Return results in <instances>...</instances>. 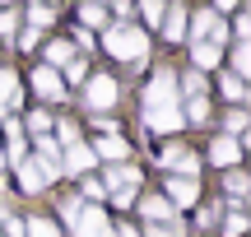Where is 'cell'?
<instances>
[{"label":"cell","instance_id":"obj_18","mask_svg":"<svg viewBox=\"0 0 251 237\" xmlns=\"http://www.w3.org/2000/svg\"><path fill=\"white\" fill-rule=\"evenodd\" d=\"M47 61H51V65H61V70H65V65L75 61V51H70L65 42H47Z\"/></svg>","mask_w":251,"mask_h":237},{"label":"cell","instance_id":"obj_9","mask_svg":"<svg viewBox=\"0 0 251 237\" xmlns=\"http://www.w3.org/2000/svg\"><path fill=\"white\" fill-rule=\"evenodd\" d=\"M209 158H214V163H219V167H233V163H237V158H242V144H237V140H233V135H219V140H214V144H209Z\"/></svg>","mask_w":251,"mask_h":237},{"label":"cell","instance_id":"obj_2","mask_svg":"<svg viewBox=\"0 0 251 237\" xmlns=\"http://www.w3.org/2000/svg\"><path fill=\"white\" fill-rule=\"evenodd\" d=\"M102 47H107L117 61H130V65L149 61V37H144L135 24H112L107 33H102Z\"/></svg>","mask_w":251,"mask_h":237},{"label":"cell","instance_id":"obj_31","mask_svg":"<svg viewBox=\"0 0 251 237\" xmlns=\"http://www.w3.org/2000/svg\"><path fill=\"white\" fill-rule=\"evenodd\" d=\"M19 47H24V51H33V47H37V28H24V33H19Z\"/></svg>","mask_w":251,"mask_h":237},{"label":"cell","instance_id":"obj_12","mask_svg":"<svg viewBox=\"0 0 251 237\" xmlns=\"http://www.w3.org/2000/svg\"><path fill=\"white\" fill-rule=\"evenodd\" d=\"M14 107H19V74L0 70V112H14Z\"/></svg>","mask_w":251,"mask_h":237},{"label":"cell","instance_id":"obj_10","mask_svg":"<svg viewBox=\"0 0 251 237\" xmlns=\"http://www.w3.org/2000/svg\"><path fill=\"white\" fill-rule=\"evenodd\" d=\"M163 163H168L172 167V177H196V154H191V149H181V144H172L168 149V154H163Z\"/></svg>","mask_w":251,"mask_h":237},{"label":"cell","instance_id":"obj_8","mask_svg":"<svg viewBox=\"0 0 251 237\" xmlns=\"http://www.w3.org/2000/svg\"><path fill=\"white\" fill-rule=\"evenodd\" d=\"M33 89L42 93V98H61L65 84H61V74H56L51 65H37V70H33Z\"/></svg>","mask_w":251,"mask_h":237},{"label":"cell","instance_id":"obj_15","mask_svg":"<svg viewBox=\"0 0 251 237\" xmlns=\"http://www.w3.org/2000/svg\"><path fill=\"white\" fill-rule=\"evenodd\" d=\"M140 210H144V219H153V223H168V219H172V205L163 200V195H149Z\"/></svg>","mask_w":251,"mask_h":237},{"label":"cell","instance_id":"obj_23","mask_svg":"<svg viewBox=\"0 0 251 237\" xmlns=\"http://www.w3.org/2000/svg\"><path fill=\"white\" fill-rule=\"evenodd\" d=\"M47 24H51V5H33V9H28V28H37V33H42Z\"/></svg>","mask_w":251,"mask_h":237},{"label":"cell","instance_id":"obj_29","mask_svg":"<svg viewBox=\"0 0 251 237\" xmlns=\"http://www.w3.org/2000/svg\"><path fill=\"white\" fill-rule=\"evenodd\" d=\"M149 237H181V223H177V228H172V223H153Z\"/></svg>","mask_w":251,"mask_h":237},{"label":"cell","instance_id":"obj_37","mask_svg":"<svg viewBox=\"0 0 251 237\" xmlns=\"http://www.w3.org/2000/svg\"><path fill=\"white\" fill-rule=\"evenodd\" d=\"M233 5H237V0H219V9H233Z\"/></svg>","mask_w":251,"mask_h":237},{"label":"cell","instance_id":"obj_1","mask_svg":"<svg viewBox=\"0 0 251 237\" xmlns=\"http://www.w3.org/2000/svg\"><path fill=\"white\" fill-rule=\"evenodd\" d=\"M144 126L158 130V135H168V130L181 126V112H177V74L172 70H158L149 84V93H144Z\"/></svg>","mask_w":251,"mask_h":237},{"label":"cell","instance_id":"obj_19","mask_svg":"<svg viewBox=\"0 0 251 237\" xmlns=\"http://www.w3.org/2000/svg\"><path fill=\"white\" fill-rule=\"evenodd\" d=\"M228 210H233V214H228V219H224L228 237H242V233H247V214H242V205H228Z\"/></svg>","mask_w":251,"mask_h":237},{"label":"cell","instance_id":"obj_13","mask_svg":"<svg viewBox=\"0 0 251 237\" xmlns=\"http://www.w3.org/2000/svg\"><path fill=\"white\" fill-rule=\"evenodd\" d=\"M19 186H24L28 195H37V191H42V186H47L42 167H37V163H28V158H24V163H19Z\"/></svg>","mask_w":251,"mask_h":237},{"label":"cell","instance_id":"obj_36","mask_svg":"<svg viewBox=\"0 0 251 237\" xmlns=\"http://www.w3.org/2000/svg\"><path fill=\"white\" fill-rule=\"evenodd\" d=\"M117 237H140V233H135L130 223H121V228H117Z\"/></svg>","mask_w":251,"mask_h":237},{"label":"cell","instance_id":"obj_34","mask_svg":"<svg viewBox=\"0 0 251 237\" xmlns=\"http://www.w3.org/2000/svg\"><path fill=\"white\" fill-rule=\"evenodd\" d=\"M14 24H19V19H14V14H9V9H0V33H5V37H9V33H14Z\"/></svg>","mask_w":251,"mask_h":237},{"label":"cell","instance_id":"obj_26","mask_svg":"<svg viewBox=\"0 0 251 237\" xmlns=\"http://www.w3.org/2000/svg\"><path fill=\"white\" fill-rule=\"evenodd\" d=\"M224 93H228L233 102H242V98H247V89H242V79H237V74H228V79H224Z\"/></svg>","mask_w":251,"mask_h":237},{"label":"cell","instance_id":"obj_35","mask_svg":"<svg viewBox=\"0 0 251 237\" xmlns=\"http://www.w3.org/2000/svg\"><path fill=\"white\" fill-rule=\"evenodd\" d=\"M65 79H84V61H70V65H65Z\"/></svg>","mask_w":251,"mask_h":237},{"label":"cell","instance_id":"obj_21","mask_svg":"<svg viewBox=\"0 0 251 237\" xmlns=\"http://www.w3.org/2000/svg\"><path fill=\"white\" fill-rule=\"evenodd\" d=\"M5 158H9L14 167L24 163V135H19V126H14V121H9V154H5Z\"/></svg>","mask_w":251,"mask_h":237},{"label":"cell","instance_id":"obj_11","mask_svg":"<svg viewBox=\"0 0 251 237\" xmlns=\"http://www.w3.org/2000/svg\"><path fill=\"white\" fill-rule=\"evenodd\" d=\"M186 24H191V19H186V9H181V5H172L168 14H163V37H168V42H181V37H186Z\"/></svg>","mask_w":251,"mask_h":237},{"label":"cell","instance_id":"obj_39","mask_svg":"<svg viewBox=\"0 0 251 237\" xmlns=\"http://www.w3.org/2000/svg\"><path fill=\"white\" fill-rule=\"evenodd\" d=\"M0 186H5V177H0Z\"/></svg>","mask_w":251,"mask_h":237},{"label":"cell","instance_id":"obj_38","mask_svg":"<svg viewBox=\"0 0 251 237\" xmlns=\"http://www.w3.org/2000/svg\"><path fill=\"white\" fill-rule=\"evenodd\" d=\"M33 5H47V0H33Z\"/></svg>","mask_w":251,"mask_h":237},{"label":"cell","instance_id":"obj_25","mask_svg":"<svg viewBox=\"0 0 251 237\" xmlns=\"http://www.w3.org/2000/svg\"><path fill=\"white\" fill-rule=\"evenodd\" d=\"M186 121H209V102H205V93L186 102Z\"/></svg>","mask_w":251,"mask_h":237},{"label":"cell","instance_id":"obj_16","mask_svg":"<svg viewBox=\"0 0 251 237\" xmlns=\"http://www.w3.org/2000/svg\"><path fill=\"white\" fill-rule=\"evenodd\" d=\"M191 56H196V70H214V65H219V47L214 42H196Z\"/></svg>","mask_w":251,"mask_h":237},{"label":"cell","instance_id":"obj_22","mask_svg":"<svg viewBox=\"0 0 251 237\" xmlns=\"http://www.w3.org/2000/svg\"><path fill=\"white\" fill-rule=\"evenodd\" d=\"M233 70H237V74H251V47H247V42L233 47Z\"/></svg>","mask_w":251,"mask_h":237},{"label":"cell","instance_id":"obj_32","mask_svg":"<svg viewBox=\"0 0 251 237\" xmlns=\"http://www.w3.org/2000/svg\"><path fill=\"white\" fill-rule=\"evenodd\" d=\"M228 191L242 195V191H247V177H242V172H228Z\"/></svg>","mask_w":251,"mask_h":237},{"label":"cell","instance_id":"obj_7","mask_svg":"<svg viewBox=\"0 0 251 237\" xmlns=\"http://www.w3.org/2000/svg\"><path fill=\"white\" fill-rule=\"evenodd\" d=\"M37 158H42L37 167H42V177H47V182H51V177H65V172H61V154H56L51 135H37Z\"/></svg>","mask_w":251,"mask_h":237},{"label":"cell","instance_id":"obj_20","mask_svg":"<svg viewBox=\"0 0 251 237\" xmlns=\"http://www.w3.org/2000/svg\"><path fill=\"white\" fill-rule=\"evenodd\" d=\"M24 237H56V223L51 219H28L24 223Z\"/></svg>","mask_w":251,"mask_h":237},{"label":"cell","instance_id":"obj_14","mask_svg":"<svg viewBox=\"0 0 251 237\" xmlns=\"http://www.w3.org/2000/svg\"><path fill=\"white\" fill-rule=\"evenodd\" d=\"M93 158H112V163H121V158H126V140L121 135H102L98 149H93Z\"/></svg>","mask_w":251,"mask_h":237},{"label":"cell","instance_id":"obj_3","mask_svg":"<svg viewBox=\"0 0 251 237\" xmlns=\"http://www.w3.org/2000/svg\"><path fill=\"white\" fill-rule=\"evenodd\" d=\"M70 233H75V237H117V228L102 219V210H98V205H79V214H75Z\"/></svg>","mask_w":251,"mask_h":237},{"label":"cell","instance_id":"obj_6","mask_svg":"<svg viewBox=\"0 0 251 237\" xmlns=\"http://www.w3.org/2000/svg\"><path fill=\"white\" fill-rule=\"evenodd\" d=\"M196 195H200V186H196V177H168V205H196Z\"/></svg>","mask_w":251,"mask_h":237},{"label":"cell","instance_id":"obj_4","mask_svg":"<svg viewBox=\"0 0 251 237\" xmlns=\"http://www.w3.org/2000/svg\"><path fill=\"white\" fill-rule=\"evenodd\" d=\"M89 107H98V112H107L112 102H117V79H112V74H93L89 79Z\"/></svg>","mask_w":251,"mask_h":237},{"label":"cell","instance_id":"obj_28","mask_svg":"<svg viewBox=\"0 0 251 237\" xmlns=\"http://www.w3.org/2000/svg\"><path fill=\"white\" fill-rule=\"evenodd\" d=\"M140 9H144L149 24H158V19H163V5H158V0H140Z\"/></svg>","mask_w":251,"mask_h":237},{"label":"cell","instance_id":"obj_24","mask_svg":"<svg viewBox=\"0 0 251 237\" xmlns=\"http://www.w3.org/2000/svg\"><path fill=\"white\" fill-rule=\"evenodd\" d=\"M79 19H84L89 28H102V24H107V14H102V5H93V0H89V5L79 9Z\"/></svg>","mask_w":251,"mask_h":237},{"label":"cell","instance_id":"obj_33","mask_svg":"<svg viewBox=\"0 0 251 237\" xmlns=\"http://www.w3.org/2000/svg\"><path fill=\"white\" fill-rule=\"evenodd\" d=\"M130 200H135V191H112V205L117 210H130Z\"/></svg>","mask_w":251,"mask_h":237},{"label":"cell","instance_id":"obj_17","mask_svg":"<svg viewBox=\"0 0 251 237\" xmlns=\"http://www.w3.org/2000/svg\"><path fill=\"white\" fill-rule=\"evenodd\" d=\"M135 182H140V172H135V167H112L102 186H112V191H130Z\"/></svg>","mask_w":251,"mask_h":237},{"label":"cell","instance_id":"obj_30","mask_svg":"<svg viewBox=\"0 0 251 237\" xmlns=\"http://www.w3.org/2000/svg\"><path fill=\"white\" fill-rule=\"evenodd\" d=\"M47 126H51V121H47V112H33V117H28V130H37V135H42Z\"/></svg>","mask_w":251,"mask_h":237},{"label":"cell","instance_id":"obj_27","mask_svg":"<svg viewBox=\"0 0 251 237\" xmlns=\"http://www.w3.org/2000/svg\"><path fill=\"white\" fill-rule=\"evenodd\" d=\"M56 140H61V144H75V140H79V130H75L70 121H61V126H56Z\"/></svg>","mask_w":251,"mask_h":237},{"label":"cell","instance_id":"obj_5","mask_svg":"<svg viewBox=\"0 0 251 237\" xmlns=\"http://www.w3.org/2000/svg\"><path fill=\"white\" fill-rule=\"evenodd\" d=\"M93 167V149L89 144H79V140H75V144H65V154H61V172H89Z\"/></svg>","mask_w":251,"mask_h":237}]
</instances>
